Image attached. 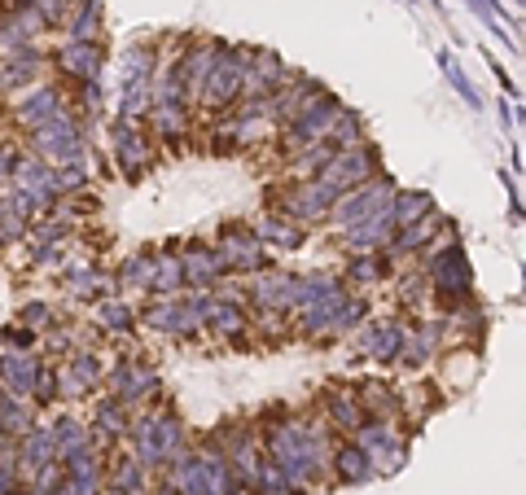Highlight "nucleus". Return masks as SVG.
Listing matches in <instances>:
<instances>
[{
	"instance_id": "9d476101",
	"label": "nucleus",
	"mask_w": 526,
	"mask_h": 495,
	"mask_svg": "<svg viewBox=\"0 0 526 495\" xmlns=\"http://www.w3.org/2000/svg\"><path fill=\"white\" fill-rule=\"evenodd\" d=\"M97 425L105 430V434H124L127 430V417H124V408L119 403H101V412H97Z\"/></svg>"
},
{
	"instance_id": "423d86ee",
	"label": "nucleus",
	"mask_w": 526,
	"mask_h": 495,
	"mask_svg": "<svg viewBox=\"0 0 526 495\" xmlns=\"http://www.w3.org/2000/svg\"><path fill=\"white\" fill-rule=\"evenodd\" d=\"M154 391V372L136 369V364H124V369L114 372V395H119V403H132V399L150 395Z\"/></svg>"
},
{
	"instance_id": "f8f14e48",
	"label": "nucleus",
	"mask_w": 526,
	"mask_h": 495,
	"mask_svg": "<svg viewBox=\"0 0 526 495\" xmlns=\"http://www.w3.org/2000/svg\"><path fill=\"white\" fill-rule=\"evenodd\" d=\"M211 316H215V329H242V312H237V307H215V312H211Z\"/></svg>"
},
{
	"instance_id": "6e6552de",
	"label": "nucleus",
	"mask_w": 526,
	"mask_h": 495,
	"mask_svg": "<svg viewBox=\"0 0 526 495\" xmlns=\"http://www.w3.org/2000/svg\"><path fill=\"white\" fill-rule=\"evenodd\" d=\"M145 158H150L145 141H141L132 127H119V163H124V172H141V167H145Z\"/></svg>"
},
{
	"instance_id": "4468645a",
	"label": "nucleus",
	"mask_w": 526,
	"mask_h": 495,
	"mask_svg": "<svg viewBox=\"0 0 526 495\" xmlns=\"http://www.w3.org/2000/svg\"><path fill=\"white\" fill-rule=\"evenodd\" d=\"M49 495H66V491H62V487H57V491H49Z\"/></svg>"
},
{
	"instance_id": "39448f33",
	"label": "nucleus",
	"mask_w": 526,
	"mask_h": 495,
	"mask_svg": "<svg viewBox=\"0 0 526 495\" xmlns=\"http://www.w3.org/2000/svg\"><path fill=\"white\" fill-rule=\"evenodd\" d=\"M0 372H5V381H9V395H14V399L26 395V391L40 381V364H35L31 355H9V360L0 364Z\"/></svg>"
},
{
	"instance_id": "ddd939ff",
	"label": "nucleus",
	"mask_w": 526,
	"mask_h": 495,
	"mask_svg": "<svg viewBox=\"0 0 526 495\" xmlns=\"http://www.w3.org/2000/svg\"><path fill=\"white\" fill-rule=\"evenodd\" d=\"M23 321L26 324H45V321H49V307H45V302H31V307L23 312Z\"/></svg>"
},
{
	"instance_id": "f257e3e1",
	"label": "nucleus",
	"mask_w": 526,
	"mask_h": 495,
	"mask_svg": "<svg viewBox=\"0 0 526 495\" xmlns=\"http://www.w3.org/2000/svg\"><path fill=\"white\" fill-rule=\"evenodd\" d=\"M35 149L45 158H57V163H71L79 158V132L71 119H53V124L35 127Z\"/></svg>"
},
{
	"instance_id": "9b49d317",
	"label": "nucleus",
	"mask_w": 526,
	"mask_h": 495,
	"mask_svg": "<svg viewBox=\"0 0 526 495\" xmlns=\"http://www.w3.org/2000/svg\"><path fill=\"white\" fill-rule=\"evenodd\" d=\"M101 321L110 324V329H132V312L119 307V302H110V307H101Z\"/></svg>"
},
{
	"instance_id": "0eeeda50",
	"label": "nucleus",
	"mask_w": 526,
	"mask_h": 495,
	"mask_svg": "<svg viewBox=\"0 0 526 495\" xmlns=\"http://www.w3.org/2000/svg\"><path fill=\"white\" fill-rule=\"evenodd\" d=\"M57 105H62V101H57V93H49V88H45V93H35L31 101H23V119L31 127H45V124H53V119H62V110H57Z\"/></svg>"
},
{
	"instance_id": "f03ea898",
	"label": "nucleus",
	"mask_w": 526,
	"mask_h": 495,
	"mask_svg": "<svg viewBox=\"0 0 526 495\" xmlns=\"http://www.w3.org/2000/svg\"><path fill=\"white\" fill-rule=\"evenodd\" d=\"M242 57H224V62H211V74H206V88H211V105H228V101L242 93Z\"/></svg>"
},
{
	"instance_id": "20e7f679",
	"label": "nucleus",
	"mask_w": 526,
	"mask_h": 495,
	"mask_svg": "<svg viewBox=\"0 0 526 495\" xmlns=\"http://www.w3.org/2000/svg\"><path fill=\"white\" fill-rule=\"evenodd\" d=\"M333 478L347 482V487H360V482L373 478V465H369V456H364L360 447H342V451L333 456Z\"/></svg>"
},
{
	"instance_id": "1a4fd4ad",
	"label": "nucleus",
	"mask_w": 526,
	"mask_h": 495,
	"mask_svg": "<svg viewBox=\"0 0 526 495\" xmlns=\"http://www.w3.org/2000/svg\"><path fill=\"white\" fill-rule=\"evenodd\" d=\"M422 215H430L426 193H403V198L395 202V211H391V220H400V223H417Z\"/></svg>"
},
{
	"instance_id": "7ed1b4c3",
	"label": "nucleus",
	"mask_w": 526,
	"mask_h": 495,
	"mask_svg": "<svg viewBox=\"0 0 526 495\" xmlns=\"http://www.w3.org/2000/svg\"><path fill=\"white\" fill-rule=\"evenodd\" d=\"M18 456H23L26 473H40L45 465H53V456H57V451H53V430H26Z\"/></svg>"
}]
</instances>
